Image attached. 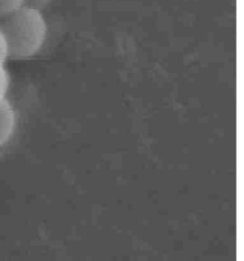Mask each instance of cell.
<instances>
[{"label":"cell","mask_w":244,"mask_h":261,"mask_svg":"<svg viewBox=\"0 0 244 261\" xmlns=\"http://www.w3.org/2000/svg\"><path fill=\"white\" fill-rule=\"evenodd\" d=\"M8 59H9V50H8L7 40L0 32V63H5Z\"/></svg>","instance_id":"cell-5"},{"label":"cell","mask_w":244,"mask_h":261,"mask_svg":"<svg viewBox=\"0 0 244 261\" xmlns=\"http://www.w3.org/2000/svg\"><path fill=\"white\" fill-rule=\"evenodd\" d=\"M50 3L51 0H24V4L23 5H28V7H32L38 10H42L43 8L47 7Z\"/></svg>","instance_id":"cell-6"},{"label":"cell","mask_w":244,"mask_h":261,"mask_svg":"<svg viewBox=\"0 0 244 261\" xmlns=\"http://www.w3.org/2000/svg\"><path fill=\"white\" fill-rule=\"evenodd\" d=\"M23 4L24 0H0V18L22 7Z\"/></svg>","instance_id":"cell-4"},{"label":"cell","mask_w":244,"mask_h":261,"mask_svg":"<svg viewBox=\"0 0 244 261\" xmlns=\"http://www.w3.org/2000/svg\"><path fill=\"white\" fill-rule=\"evenodd\" d=\"M17 127V114L10 103L9 99L5 98L0 102V148L4 147L14 135Z\"/></svg>","instance_id":"cell-2"},{"label":"cell","mask_w":244,"mask_h":261,"mask_svg":"<svg viewBox=\"0 0 244 261\" xmlns=\"http://www.w3.org/2000/svg\"><path fill=\"white\" fill-rule=\"evenodd\" d=\"M0 32L7 40L9 59L25 60L42 48L47 37V23L42 10L22 5L0 18Z\"/></svg>","instance_id":"cell-1"},{"label":"cell","mask_w":244,"mask_h":261,"mask_svg":"<svg viewBox=\"0 0 244 261\" xmlns=\"http://www.w3.org/2000/svg\"><path fill=\"white\" fill-rule=\"evenodd\" d=\"M4 64L0 63V102L7 98L8 89H9V74Z\"/></svg>","instance_id":"cell-3"}]
</instances>
